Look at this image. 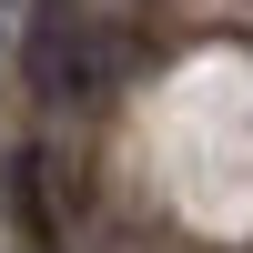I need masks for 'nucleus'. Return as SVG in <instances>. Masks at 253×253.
<instances>
[{
    "label": "nucleus",
    "mask_w": 253,
    "mask_h": 253,
    "mask_svg": "<svg viewBox=\"0 0 253 253\" xmlns=\"http://www.w3.org/2000/svg\"><path fill=\"white\" fill-rule=\"evenodd\" d=\"M0 20H10V0H0Z\"/></svg>",
    "instance_id": "f03ea898"
},
{
    "label": "nucleus",
    "mask_w": 253,
    "mask_h": 253,
    "mask_svg": "<svg viewBox=\"0 0 253 253\" xmlns=\"http://www.w3.org/2000/svg\"><path fill=\"white\" fill-rule=\"evenodd\" d=\"M20 51H31V91L61 101V112H91V101H112L132 81V41L91 10H41Z\"/></svg>",
    "instance_id": "f257e3e1"
}]
</instances>
